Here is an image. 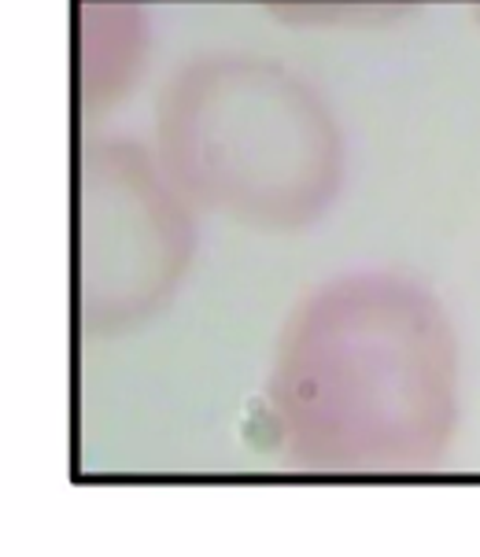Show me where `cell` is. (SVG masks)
Returning a JSON list of instances; mask_svg holds the SVG:
<instances>
[{"label":"cell","instance_id":"cell-1","mask_svg":"<svg viewBox=\"0 0 480 557\" xmlns=\"http://www.w3.org/2000/svg\"><path fill=\"white\" fill-rule=\"evenodd\" d=\"M466 418V351L426 281L352 267L281 314L251 403L259 450L292 476L421 480L447 466Z\"/></svg>","mask_w":480,"mask_h":557},{"label":"cell","instance_id":"cell-2","mask_svg":"<svg viewBox=\"0 0 480 557\" xmlns=\"http://www.w3.org/2000/svg\"><path fill=\"white\" fill-rule=\"evenodd\" d=\"M148 145L204 219L299 237L347 188V134L333 100L274 52L207 49L167 71Z\"/></svg>","mask_w":480,"mask_h":557},{"label":"cell","instance_id":"cell-3","mask_svg":"<svg viewBox=\"0 0 480 557\" xmlns=\"http://www.w3.org/2000/svg\"><path fill=\"white\" fill-rule=\"evenodd\" d=\"M200 219L148 140L89 137L74 159L71 240L82 336L122 339L156 325L196 270Z\"/></svg>","mask_w":480,"mask_h":557},{"label":"cell","instance_id":"cell-4","mask_svg":"<svg viewBox=\"0 0 480 557\" xmlns=\"http://www.w3.org/2000/svg\"><path fill=\"white\" fill-rule=\"evenodd\" d=\"M156 49L148 0H74V89L89 122L111 115L145 85Z\"/></svg>","mask_w":480,"mask_h":557},{"label":"cell","instance_id":"cell-5","mask_svg":"<svg viewBox=\"0 0 480 557\" xmlns=\"http://www.w3.org/2000/svg\"><path fill=\"white\" fill-rule=\"evenodd\" d=\"M256 12L292 26H370L418 12L429 0H241Z\"/></svg>","mask_w":480,"mask_h":557},{"label":"cell","instance_id":"cell-6","mask_svg":"<svg viewBox=\"0 0 480 557\" xmlns=\"http://www.w3.org/2000/svg\"><path fill=\"white\" fill-rule=\"evenodd\" d=\"M466 8H469V18H473V26L480 34V0H466Z\"/></svg>","mask_w":480,"mask_h":557}]
</instances>
